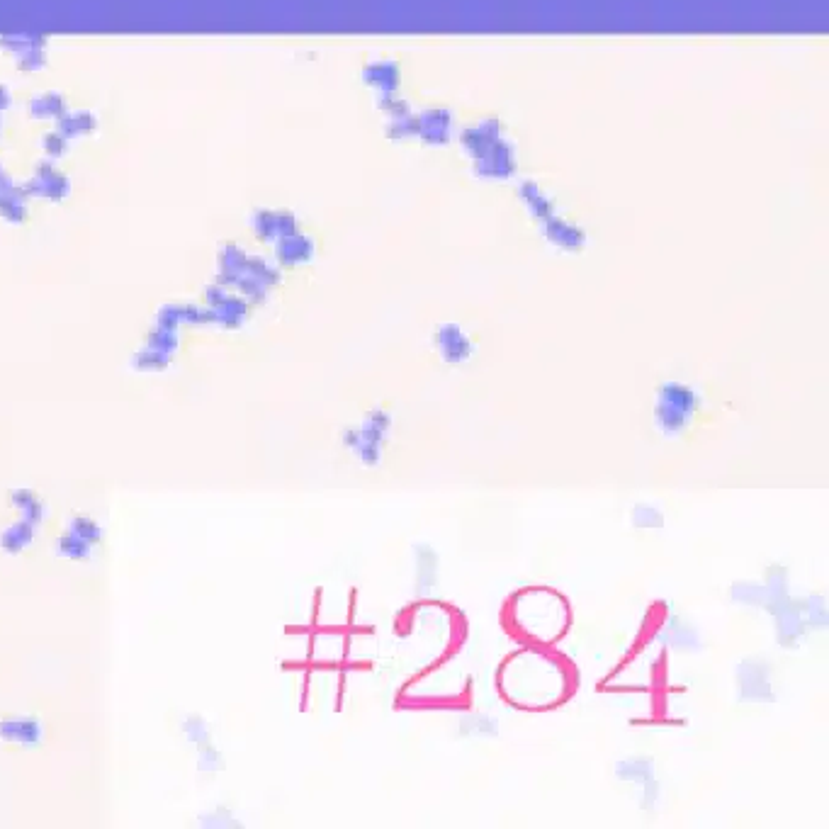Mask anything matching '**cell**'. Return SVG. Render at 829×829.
Segmentation results:
<instances>
[{
	"instance_id": "6da1fadb",
	"label": "cell",
	"mask_w": 829,
	"mask_h": 829,
	"mask_svg": "<svg viewBox=\"0 0 829 829\" xmlns=\"http://www.w3.org/2000/svg\"><path fill=\"white\" fill-rule=\"evenodd\" d=\"M701 409V397L681 382H667L659 387L654 419L667 436H679L691 424V416Z\"/></svg>"
},
{
	"instance_id": "7a4b0ae2",
	"label": "cell",
	"mask_w": 829,
	"mask_h": 829,
	"mask_svg": "<svg viewBox=\"0 0 829 829\" xmlns=\"http://www.w3.org/2000/svg\"><path fill=\"white\" fill-rule=\"evenodd\" d=\"M389 428H392V416L387 411H372L363 424L346 431L343 443L353 450L355 458L363 462V465L372 467L382 458V450H385L389 438Z\"/></svg>"
},
{
	"instance_id": "3957f363",
	"label": "cell",
	"mask_w": 829,
	"mask_h": 829,
	"mask_svg": "<svg viewBox=\"0 0 829 829\" xmlns=\"http://www.w3.org/2000/svg\"><path fill=\"white\" fill-rule=\"evenodd\" d=\"M436 346L445 358V363H450V365L465 363V360L472 355L470 338L462 334L460 329H455V326H445V329L438 331Z\"/></svg>"
},
{
	"instance_id": "277c9868",
	"label": "cell",
	"mask_w": 829,
	"mask_h": 829,
	"mask_svg": "<svg viewBox=\"0 0 829 829\" xmlns=\"http://www.w3.org/2000/svg\"><path fill=\"white\" fill-rule=\"evenodd\" d=\"M0 740L13 744H37L42 740V723L35 718L0 720Z\"/></svg>"
},
{
	"instance_id": "5b68a950",
	"label": "cell",
	"mask_w": 829,
	"mask_h": 829,
	"mask_svg": "<svg viewBox=\"0 0 829 829\" xmlns=\"http://www.w3.org/2000/svg\"><path fill=\"white\" fill-rule=\"evenodd\" d=\"M438 557L431 547H416V596H426L436 586Z\"/></svg>"
},
{
	"instance_id": "8992f818",
	"label": "cell",
	"mask_w": 829,
	"mask_h": 829,
	"mask_svg": "<svg viewBox=\"0 0 829 829\" xmlns=\"http://www.w3.org/2000/svg\"><path fill=\"white\" fill-rule=\"evenodd\" d=\"M35 528L37 526L27 523L25 518L10 523L8 528L0 530V550L10 552V555H18V552L27 550L32 545V540H35Z\"/></svg>"
},
{
	"instance_id": "52a82bcc",
	"label": "cell",
	"mask_w": 829,
	"mask_h": 829,
	"mask_svg": "<svg viewBox=\"0 0 829 829\" xmlns=\"http://www.w3.org/2000/svg\"><path fill=\"white\" fill-rule=\"evenodd\" d=\"M10 504L15 506L20 518H25L32 526H39L47 518V506L42 504V499L32 489H13L10 492Z\"/></svg>"
},
{
	"instance_id": "ba28073f",
	"label": "cell",
	"mask_w": 829,
	"mask_h": 829,
	"mask_svg": "<svg viewBox=\"0 0 829 829\" xmlns=\"http://www.w3.org/2000/svg\"><path fill=\"white\" fill-rule=\"evenodd\" d=\"M56 552L66 560L73 562H86L90 560V552H93V545H88L86 540H81L78 535H73L71 530H66L59 540H56Z\"/></svg>"
},
{
	"instance_id": "9c48e42d",
	"label": "cell",
	"mask_w": 829,
	"mask_h": 829,
	"mask_svg": "<svg viewBox=\"0 0 829 829\" xmlns=\"http://www.w3.org/2000/svg\"><path fill=\"white\" fill-rule=\"evenodd\" d=\"M749 669H752L754 676H749L747 671H740V684L744 698H769V674L766 671H757V662H749Z\"/></svg>"
},
{
	"instance_id": "30bf717a",
	"label": "cell",
	"mask_w": 829,
	"mask_h": 829,
	"mask_svg": "<svg viewBox=\"0 0 829 829\" xmlns=\"http://www.w3.org/2000/svg\"><path fill=\"white\" fill-rule=\"evenodd\" d=\"M69 530L73 535H78L81 540H86L88 545H100L105 538V530L98 526L90 516H73L69 523Z\"/></svg>"
},
{
	"instance_id": "8fae6325",
	"label": "cell",
	"mask_w": 829,
	"mask_h": 829,
	"mask_svg": "<svg viewBox=\"0 0 829 829\" xmlns=\"http://www.w3.org/2000/svg\"><path fill=\"white\" fill-rule=\"evenodd\" d=\"M168 363H171V355L154 351V348H146L132 358V368L139 372H161L168 368Z\"/></svg>"
},
{
	"instance_id": "7c38bea8",
	"label": "cell",
	"mask_w": 829,
	"mask_h": 829,
	"mask_svg": "<svg viewBox=\"0 0 829 829\" xmlns=\"http://www.w3.org/2000/svg\"><path fill=\"white\" fill-rule=\"evenodd\" d=\"M652 764L647 759H630L618 766V776L625 781H650L652 783Z\"/></svg>"
},
{
	"instance_id": "4fadbf2b",
	"label": "cell",
	"mask_w": 829,
	"mask_h": 829,
	"mask_svg": "<svg viewBox=\"0 0 829 829\" xmlns=\"http://www.w3.org/2000/svg\"><path fill=\"white\" fill-rule=\"evenodd\" d=\"M149 348H154V351H159V353L173 355V351L178 348V336L173 334V329L159 326V329L149 336Z\"/></svg>"
},
{
	"instance_id": "5bb4252c",
	"label": "cell",
	"mask_w": 829,
	"mask_h": 829,
	"mask_svg": "<svg viewBox=\"0 0 829 829\" xmlns=\"http://www.w3.org/2000/svg\"><path fill=\"white\" fill-rule=\"evenodd\" d=\"M183 732L190 742L197 744V747H207V744H210V730H207V723L202 718H190L188 723L183 725Z\"/></svg>"
},
{
	"instance_id": "9a60e30c",
	"label": "cell",
	"mask_w": 829,
	"mask_h": 829,
	"mask_svg": "<svg viewBox=\"0 0 829 829\" xmlns=\"http://www.w3.org/2000/svg\"><path fill=\"white\" fill-rule=\"evenodd\" d=\"M633 523L642 528L662 526V513H659L657 509H652V506H637V509L633 511Z\"/></svg>"
},
{
	"instance_id": "2e32d148",
	"label": "cell",
	"mask_w": 829,
	"mask_h": 829,
	"mask_svg": "<svg viewBox=\"0 0 829 829\" xmlns=\"http://www.w3.org/2000/svg\"><path fill=\"white\" fill-rule=\"evenodd\" d=\"M217 319L222 321L224 326H229V329H234V326H239V321L244 319V307H234V302L222 304V312L217 314Z\"/></svg>"
}]
</instances>
